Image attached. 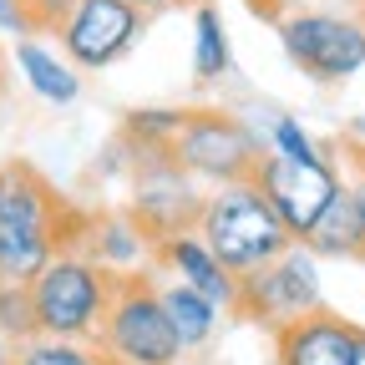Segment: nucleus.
<instances>
[{"instance_id":"obj_1","label":"nucleus","mask_w":365,"mask_h":365,"mask_svg":"<svg viewBox=\"0 0 365 365\" xmlns=\"http://www.w3.org/2000/svg\"><path fill=\"white\" fill-rule=\"evenodd\" d=\"M91 218L66 203L51 178L31 163H11V182L0 198V284H31L66 249L86 244Z\"/></svg>"},{"instance_id":"obj_2","label":"nucleus","mask_w":365,"mask_h":365,"mask_svg":"<svg viewBox=\"0 0 365 365\" xmlns=\"http://www.w3.org/2000/svg\"><path fill=\"white\" fill-rule=\"evenodd\" d=\"M112 284H117V269H107L102 259H91L81 249L56 254L26 284L36 335L91 340V345H97V330H102L107 304H112Z\"/></svg>"},{"instance_id":"obj_3","label":"nucleus","mask_w":365,"mask_h":365,"mask_svg":"<svg viewBox=\"0 0 365 365\" xmlns=\"http://www.w3.org/2000/svg\"><path fill=\"white\" fill-rule=\"evenodd\" d=\"M198 239L208 244V254L234 274V279L249 274V269H259V264H269L274 254H284L294 244L289 228L264 203V193L254 182H223L213 198H203Z\"/></svg>"},{"instance_id":"obj_4","label":"nucleus","mask_w":365,"mask_h":365,"mask_svg":"<svg viewBox=\"0 0 365 365\" xmlns=\"http://www.w3.org/2000/svg\"><path fill=\"white\" fill-rule=\"evenodd\" d=\"M97 350L117 365H178L182 340L168 325L163 289L148 269H117L112 304L97 330Z\"/></svg>"},{"instance_id":"obj_5","label":"nucleus","mask_w":365,"mask_h":365,"mask_svg":"<svg viewBox=\"0 0 365 365\" xmlns=\"http://www.w3.org/2000/svg\"><path fill=\"white\" fill-rule=\"evenodd\" d=\"M127 178H132V203L127 218L148 244L193 234L203 193L193 188V173L173 158V143H132L127 148Z\"/></svg>"},{"instance_id":"obj_6","label":"nucleus","mask_w":365,"mask_h":365,"mask_svg":"<svg viewBox=\"0 0 365 365\" xmlns=\"http://www.w3.org/2000/svg\"><path fill=\"white\" fill-rule=\"evenodd\" d=\"M264 153L269 148L259 143V132L218 107H188L178 137H173V158L193 178H208L218 188L223 182H249Z\"/></svg>"},{"instance_id":"obj_7","label":"nucleus","mask_w":365,"mask_h":365,"mask_svg":"<svg viewBox=\"0 0 365 365\" xmlns=\"http://www.w3.org/2000/svg\"><path fill=\"white\" fill-rule=\"evenodd\" d=\"M249 182L264 193V203L279 213V223L289 228L294 244H304L314 234V223L325 218V208L345 188L335 153L330 158H314V163H299V158H284V153H264Z\"/></svg>"},{"instance_id":"obj_8","label":"nucleus","mask_w":365,"mask_h":365,"mask_svg":"<svg viewBox=\"0 0 365 365\" xmlns=\"http://www.w3.org/2000/svg\"><path fill=\"white\" fill-rule=\"evenodd\" d=\"M314 304H325V299H319L314 254L304 244H289L284 254H274L269 264L239 274V289H234V314L254 319V325H264V330L284 325V319H299Z\"/></svg>"},{"instance_id":"obj_9","label":"nucleus","mask_w":365,"mask_h":365,"mask_svg":"<svg viewBox=\"0 0 365 365\" xmlns=\"http://www.w3.org/2000/svg\"><path fill=\"white\" fill-rule=\"evenodd\" d=\"M279 46L309 81L335 86L365 66V21L330 11H289L279 21Z\"/></svg>"},{"instance_id":"obj_10","label":"nucleus","mask_w":365,"mask_h":365,"mask_svg":"<svg viewBox=\"0 0 365 365\" xmlns=\"http://www.w3.org/2000/svg\"><path fill=\"white\" fill-rule=\"evenodd\" d=\"M143 26H148V16L137 6H127V0H71V11L56 21L51 36L61 41V51H66L71 66L107 71L137 46Z\"/></svg>"},{"instance_id":"obj_11","label":"nucleus","mask_w":365,"mask_h":365,"mask_svg":"<svg viewBox=\"0 0 365 365\" xmlns=\"http://www.w3.org/2000/svg\"><path fill=\"white\" fill-rule=\"evenodd\" d=\"M360 325L325 304L304 309L299 319H284L274 325L269 340H274V365H350L355 350H360Z\"/></svg>"},{"instance_id":"obj_12","label":"nucleus","mask_w":365,"mask_h":365,"mask_svg":"<svg viewBox=\"0 0 365 365\" xmlns=\"http://www.w3.org/2000/svg\"><path fill=\"white\" fill-rule=\"evenodd\" d=\"M153 259H163L168 269H178V274H182V284L203 289L218 309H234V289H239V279L208 254V244H203L198 234H178V239L153 244Z\"/></svg>"},{"instance_id":"obj_13","label":"nucleus","mask_w":365,"mask_h":365,"mask_svg":"<svg viewBox=\"0 0 365 365\" xmlns=\"http://www.w3.org/2000/svg\"><path fill=\"white\" fill-rule=\"evenodd\" d=\"M16 66H21V76L31 81V91H36L46 107H71V102L81 97V76H76V66L61 61L56 51H46V46L31 41V36L16 41Z\"/></svg>"},{"instance_id":"obj_14","label":"nucleus","mask_w":365,"mask_h":365,"mask_svg":"<svg viewBox=\"0 0 365 365\" xmlns=\"http://www.w3.org/2000/svg\"><path fill=\"white\" fill-rule=\"evenodd\" d=\"M163 289V309H168V325L173 335L182 340V350H193V345H208L213 330H218V304L193 289V284H158Z\"/></svg>"},{"instance_id":"obj_15","label":"nucleus","mask_w":365,"mask_h":365,"mask_svg":"<svg viewBox=\"0 0 365 365\" xmlns=\"http://www.w3.org/2000/svg\"><path fill=\"white\" fill-rule=\"evenodd\" d=\"M304 249L319 259V254H330V259H360L365 264V228H360V213L350 203V193L340 188V198L325 208V218L314 223V234L304 239Z\"/></svg>"},{"instance_id":"obj_16","label":"nucleus","mask_w":365,"mask_h":365,"mask_svg":"<svg viewBox=\"0 0 365 365\" xmlns=\"http://www.w3.org/2000/svg\"><path fill=\"white\" fill-rule=\"evenodd\" d=\"M97 228H86V239L97 244L91 249V259H102L107 269H132L143 254H153V244L137 234V223L127 213H112V218H91Z\"/></svg>"},{"instance_id":"obj_17","label":"nucleus","mask_w":365,"mask_h":365,"mask_svg":"<svg viewBox=\"0 0 365 365\" xmlns=\"http://www.w3.org/2000/svg\"><path fill=\"white\" fill-rule=\"evenodd\" d=\"M228 71V36L223 21L213 11V0H198L193 6V76L198 81H218Z\"/></svg>"},{"instance_id":"obj_18","label":"nucleus","mask_w":365,"mask_h":365,"mask_svg":"<svg viewBox=\"0 0 365 365\" xmlns=\"http://www.w3.org/2000/svg\"><path fill=\"white\" fill-rule=\"evenodd\" d=\"M11 365H112L91 340H56V335H31L16 345Z\"/></svg>"},{"instance_id":"obj_19","label":"nucleus","mask_w":365,"mask_h":365,"mask_svg":"<svg viewBox=\"0 0 365 365\" xmlns=\"http://www.w3.org/2000/svg\"><path fill=\"white\" fill-rule=\"evenodd\" d=\"M335 163H340V178H345V193L360 213V228H365V137L345 132L335 143Z\"/></svg>"},{"instance_id":"obj_20","label":"nucleus","mask_w":365,"mask_h":365,"mask_svg":"<svg viewBox=\"0 0 365 365\" xmlns=\"http://www.w3.org/2000/svg\"><path fill=\"white\" fill-rule=\"evenodd\" d=\"M182 112L188 107H158V112H132L127 117V143H173L178 127H182Z\"/></svg>"},{"instance_id":"obj_21","label":"nucleus","mask_w":365,"mask_h":365,"mask_svg":"<svg viewBox=\"0 0 365 365\" xmlns=\"http://www.w3.org/2000/svg\"><path fill=\"white\" fill-rule=\"evenodd\" d=\"M0 330H6V340H31L36 325H31V294L26 284H0Z\"/></svg>"},{"instance_id":"obj_22","label":"nucleus","mask_w":365,"mask_h":365,"mask_svg":"<svg viewBox=\"0 0 365 365\" xmlns=\"http://www.w3.org/2000/svg\"><path fill=\"white\" fill-rule=\"evenodd\" d=\"M269 153H284V158H299V163L330 158V153H319V143H309V132H304L294 117H274V132H269Z\"/></svg>"},{"instance_id":"obj_23","label":"nucleus","mask_w":365,"mask_h":365,"mask_svg":"<svg viewBox=\"0 0 365 365\" xmlns=\"http://www.w3.org/2000/svg\"><path fill=\"white\" fill-rule=\"evenodd\" d=\"M0 31H6V36H31L26 0H0Z\"/></svg>"},{"instance_id":"obj_24","label":"nucleus","mask_w":365,"mask_h":365,"mask_svg":"<svg viewBox=\"0 0 365 365\" xmlns=\"http://www.w3.org/2000/svg\"><path fill=\"white\" fill-rule=\"evenodd\" d=\"M294 6H299V0H244V11L259 16V21H269V26H279Z\"/></svg>"},{"instance_id":"obj_25","label":"nucleus","mask_w":365,"mask_h":365,"mask_svg":"<svg viewBox=\"0 0 365 365\" xmlns=\"http://www.w3.org/2000/svg\"><path fill=\"white\" fill-rule=\"evenodd\" d=\"M127 6H137L143 16H163V11H178V6H193V0H127Z\"/></svg>"},{"instance_id":"obj_26","label":"nucleus","mask_w":365,"mask_h":365,"mask_svg":"<svg viewBox=\"0 0 365 365\" xmlns=\"http://www.w3.org/2000/svg\"><path fill=\"white\" fill-rule=\"evenodd\" d=\"M6 182H11V163H0V198H6Z\"/></svg>"},{"instance_id":"obj_27","label":"nucleus","mask_w":365,"mask_h":365,"mask_svg":"<svg viewBox=\"0 0 365 365\" xmlns=\"http://www.w3.org/2000/svg\"><path fill=\"white\" fill-rule=\"evenodd\" d=\"M350 365H365V335H360V350H355V360Z\"/></svg>"},{"instance_id":"obj_28","label":"nucleus","mask_w":365,"mask_h":365,"mask_svg":"<svg viewBox=\"0 0 365 365\" xmlns=\"http://www.w3.org/2000/svg\"><path fill=\"white\" fill-rule=\"evenodd\" d=\"M350 132H355V137H365V117H360V122H355V127H350Z\"/></svg>"},{"instance_id":"obj_29","label":"nucleus","mask_w":365,"mask_h":365,"mask_svg":"<svg viewBox=\"0 0 365 365\" xmlns=\"http://www.w3.org/2000/svg\"><path fill=\"white\" fill-rule=\"evenodd\" d=\"M193 6H198V0H193Z\"/></svg>"},{"instance_id":"obj_30","label":"nucleus","mask_w":365,"mask_h":365,"mask_svg":"<svg viewBox=\"0 0 365 365\" xmlns=\"http://www.w3.org/2000/svg\"><path fill=\"white\" fill-rule=\"evenodd\" d=\"M112 365H117V360H112Z\"/></svg>"}]
</instances>
